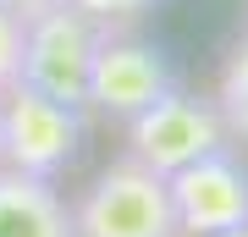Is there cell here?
I'll return each instance as SVG.
<instances>
[{"label": "cell", "mask_w": 248, "mask_h": 237, "mask_svg": "<svg viewBox=\"0 0 248 237\" xmlns=\"http://www.w3.org/2000/svg\"><path fill=\"white\" fill-rule=\"evenodd\" d=\"M66 6H78L83 17H94L99 28H110V22H138L143 11H155V0H66Z\"/></svg>", "instance_id": "30bf717a"}, {"label": "cell", "mask_w": 248, "mask_h": 237, "mask_svg": "<svg viewBox=\"0 0 248 237\" xmlns=\"http://www.w3.org/2000/svg\"><path fill=\"white\" fill-rule=\"evenodd\" d=\"M166 193H171V210H177V232L215 237V232L248 226V171L226 149H210L193 166L171 171Z\"/></svg>", "instance_id": "5b68a950"}, {"label": "cell", "mask_w": 248, "mask_h": 237, "mask_svg": "<svg viewBox=\"0 0 248 237\" xmlns=\"http://www.w3.org/2000/svg\"><path fill=\"white\" fill-rule=\"evenodd\" d=\"M210 149H226V127L204 99H187V94H160L149 111H138L127 122V155L138 166H149L155 176H171L182 166H193L199 155Z\"/></svg>", "instance_id": "277c9868"}, {"label": "cell", "mask_w": 248, "mask_h": 237, "mask_svg": "<svg viewBox=\"0 0 248 237\" xmlns=\"http://www.w3.org/2000/svg\"><path fill=\"white\" fill-rule=\"evenodd\" d=\"M215 116L226 132H237L248 143V33L232 44L226 66H221V94H215Z\"/></svg>", "instance_id": "ba28073f"}, {"label": "cell", "mask_w": 248, "mask_h": 237, "mask_svg": "<svg viewBox=\"0 0 248 237\" xmlns=\"http://www.w3.org/2000/svg\"><path fill=\"white\" fill-rule=\"evenodd\" d=\"M177 78H171V61L160 55V44L143 39H110L94 50L89 66V105L110 122H133L138 111H149L160 94H171Z\"/></svg>", "instance_id": "8992f818"}, {"label": "cell", "mask_w": 248, "mask_h": 237, "mask_svg": "<svg viewBox=\"0 0 248 237\" xmlns=\"http://www.w3.org/2000/svg\"><path fill=\"white\" fill-rule=\"evenodd\" d=\"M78 143H83V111L55 105L28 83L0 94V166L28 176H55L78 160Z\"/></svg>", "instance_id": "3957f363"}, {"label": "cell", "mask_w": 248, "mask_h": 237, "mask_svg": "<svg viewBox=\"0 0 248 237\" xmlns=\"http://www.w3.org/2000/svg\"><path fill=\"white\" fill-rule=\"evenodd\" d=\"M0 237H72V210L50 176L0 166Z\"/></svg>", "instance_id": "52a82bcc"}, {"label": "cell", "mask_w": 248, "mask_h": 237, "mask_svg": "<svg viewBox=\"0 0 248 237\" xmlns=\"http://www.w3.org/2000/svg\"><path fill=\"white\" fill-rule=\"evenodd\" d=\"M17 78H22V17L0 11V94L17 88Z\"/></svg>", "instance_id": "9c48e42d"}, {"label": "cell", "mask_w": 248, "mask_h": 237, "mask_svg": "<svg viewBox=\"0 0 248 237\" xmlns=\"http://www.w3.org/2000/svg\"><path fill=\"white\" fill-rule=\"evenodd\" d=\"M72 237H177L166 176L138 166L133 155L105 166L83 193V204L72 210Z\"/></svg>", "instance_id": "7a4b0ae2"}, {"label": "cell", "mask_w": 248, "mask_h": 237, "mask_svg": "<svg viewBox=\"0 0 248 237\" xmlns=\"http://www.w3.org/2000/svg\"><path fill=\"white\" fill-rule=\"evenodd\" d=\"M110 28H99L94 17H83L78 6H50L39 17L22 22V78L28 88H39L55 105L89 111V66L94 50L105 44Z\"/></svg>", "instance_id": "6da1fadb"}, {"label": "cell", "mask_w": 248, "mask_h": 237, "mask_svg": "<svg viewBox=\"0 0 248 237\" xmlns=\"http://www.w3.org/2000/svg\"><path fill=\"white\" fill-rule=\"evenodd\" d=\"M215 237H248V226H237V232H215Z\"/></svg>", "instance_id": "7c38bea8"}, {"label": "cell", "mask_w": 248, "mask_h": 237, "mask_svg": "<svg viewBox=\"0 0 248 237\" xmlns=\"http://www.w3.org/2000/svg\"><path fill=\"white\" fill-rule=\"evenodd\" d=\"M50 6H61V0H0V11H11V17H39V11H50Z\"/></svg>", "instance_id": "8fae6325"}]
</instances>
